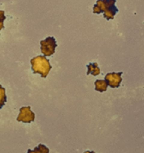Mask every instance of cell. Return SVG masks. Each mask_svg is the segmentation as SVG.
Masks as SVG:
<instances>
[{
  "mask_svg": "<svg viewBox=\"0 0 144 153\" xmlns=\"http://www.w3.org/2000/svg\"><path fill=\"white\" fill-rule=\"evenodd\" d=\"M116 2V0H97L93 7V13L96 14L104 13V17L107 20L112 19L118 11L115 5Z\"/></svg>",
  "mask_w": 144,
  "mask_h": 153,
  "instance_id": "6da1fadb",
  "label": "cell"
},
{
  "mask_svg": "<svg viewBox=\"0 0 144 153\" xmlns=\"http://www.w3.org/2000/svg\"><path fill=\"white\" fill-rule=\"evenodd\" d=\"M30 63L34 73H39L42 78H46L52 69L50 61L45 56L38 55L32 58Z\"/></svg>",
  "mask_w": 144,
  "mask_h": 153,
  "instance_id": "7a4b0ae2",
  "label": "cell"
},
{
  "mask_svg": "<svg viewBox=\"0 0 144 153\" xmlns=\"http://www.w3.org/2000/svg\"><path fill=\"white\" fill-rule=\"evenodd\" d=\"M40 50L45 57H50L55 52L57 46L56 40L53 37H48L45 40L40 41Z\"/></svg>",
  "mask_w": 144,
  "mask_h": 153,
  "instance_id": "3957f363",
  "label": "cell"
},
{
  "mask_svg": "<svg viewBox=\"0 0 144 153\" xmlns=\"http://www.w3.org/2000/svg\"><path fill=\"white\" fill-rule=\"evenodd\" d=\"M35 119V114L32 111L30 106H24L20 109V114L16 120L18 122H22L24 123H30L34 122Z\"/></svg>",
  "mask_w": 144,
  "mask_h": 153,
  "instance_id": "277c9868",
  "label": "cell"
},
{
  "mask_svg": "<svg viewBox=\"0 0 144 153\" xmlns=\"http://www.w3.org/2000/svg\"><path fill=\"white\" fill-rule=\"evenodd\" d=\"M122 72L120 73H110L105 76V79L108 86L112 88H117L120 86L122 79L121 76L122 75Z\"/></svg>",
  "mask_w": 144,
  "mask_h": 153,
  "instance_id": "5b68a950",
  "label": "cell"
},
{
  "mask_svg": "<svg viewBox=\"0 0 144 153\" xmlns=\"http://www.w3.org/2000/svg\"><path fill=\"white\" fill-rule=\"evenodd\" d=\"M87 69H88V71H87V76L88 75H92V76H96L100 75V68L98 67V64L97 63H90V64H87Z\"/></svg>",
  "mask_w": 144,
  "mask_h": 153,
  "instance_id": "8992f818",
  "label": "cell"
},
{
  "mask_svg": "<svg viewBox=\"0 0 144 153\" xmlns=\"http://www.w3.org/2000/svg\"><path fill=\"white\" fill-rule=\"evenodd\" d=\"M94 85H95V91H98V92L103 93L107 90L108 85L105 80H96L94 82Z\"/></svg>",
  "mask_w": 144,
  "mask_h": 153,
  "instance_id": "52a82bcc",
  "label": "cell"
},
{
  "mask_svg": "<svg viewBox=\"0 0 144 153\" xmlns=\"http://www.w3.org/2000/svg\"><path fill=\"white\" fill-rule=\"evenodd\" d=\"M50 149L49 148L46 147L45 145L44 144H39L37 147H35L34 149V150H32V149H28L27 153H49Z\"/></svg>",
  "mask_w": 144,
  "mask_h": 153,
  "instance_id": "ba28073f",
  "label": "cell"
},
{
  "mask_svg": "<svg viewBox=\"0 0 144 153\" xmlns=\"http://www.w3.org/2000/svg\"><path fill=\"white\" fill-rule=\"evenodd\" d=\"M6 102H7V96H6L5 88L0 85V109L4 107Z\"/></svg>",
  "mask_w": 144,
  "mask_h": 153,
  "instance_id": "9c48e42d",
  "label": "cell"
},
{
  "mask_svg": "<svg viewBox=\"0 0 144 153\" xmlns=\"http://www.w3.org/2000/svg\"><path fill=\"white\" fill-rule=\"evenodd\" d=\"M6 19V16L4 15V10H0V31L4 28V21Z\"/></svg>",
  "mask_w": 144,
  "mask_h": 153,
  "instance_id": "30bf717a",
  "label": "cell"
},
{
  "mask_svg": "<svg viewBox=\"0 0 144 153\" xmlns=\"http://www.w3.org/2000/svg\"><path fill=\"white\" fill-rule=\"evenodd\" d=\"M84 153H95V152H94V151H88H88H86V152Z\"/></svg>",
  "mask_w": 144,
  "mask_h": 153,
  "instance_id": "8fae6325",
  "label": "cell"
}]
</instances>
